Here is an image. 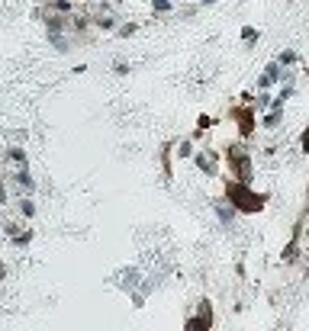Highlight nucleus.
Segmentation results:
<instances>
[{"instance_id":"nucleus-6","label":"nucleus","mask_w":309,"mask_h":331,"mask_svg":"<svg viewBox=\"0 0 309 331\" xmlns=\"http://www.w3.org/2000/svg\"><path fill=\"white\" fill-rule=\"evenodd\" d=\"M164 10H171V0H154V13H164Z\"/></svg>"},{"instance_id":"nucleus-7","label":"nucleus","mask_w":309,"mask_h":331,"mask_svg":"<svg viewBox=\"0 0 309 331\" xmlns=\"http://www.w3.org/2000/svg\"><path fill=\"white\" fill-rule=\"evenodd\" d=\"M10 158H13V161H20V164H23V161H26V154H23L20 148H13V151H10Z\"/></svg>"},{"instance_id":"nucleus-3","label":"nucleus","mask_w":309,"mask_h":331,"mask_svg":"<svg viewBox=\"0 0 309 331\" xmlns=\"http://www.w3.org/2000/svg\"><path fill=\"white\" fill-rule=\"evenodd\" d=\"M280 77V68L277 65H267V71H264V77H261V87H267V84H274Z\"/></svg>"},{"instance_id":"nucleus-9","label":"nucleus","mask_w":309,"mask_h":331,"mask_svg":"<svg viewBox=\"0 0 309 331\" xmlns=\"http://www.w3.org/2000/svg\"><path fill=\"white\" fill-rule=\"evenodd\" d=\"M0 203H7V193H4V187H0Z\"/></svg>"},{"instance_id":"nucleus-4","label":"nucleus","mask_w":309,"mask_h":331,"mask_svg":"<svg viewBox=\"0 0 309 331\" xmlns=\"http://www.w3.org/2000/svg\"><path fill=\"white\" fill-rule=\"evenodd\" d=\"M16 180L23 183V187H32V177H29V170H20V174H16Z\"/></svg>"},{"instance_id":"nucleus-2","label":"nucleus","mask_w":309,"mask_h":331,"mask_svg":"<svg viewBox=\"0 0 309 331\" xmlns=\"http://www.w3.org/2000/svg\"><path fill=\"white\" fill-rule=\"evenodd\" d=\"M232 164H235V170H239V180H252V161L248 158H242V154H232Z\"/></svg>"},{"instance_id":"nucleus-11","label":"nucleus","mask_w":309,"mask_h":331,"mask_svg":"<svg viewBox=\"0 0 309 331\" xmlns=\"http://www.w3.org/2000/svg\"><path fill=\"white\" fill-rule=\"evenodd\" d=\"M206 4H209V0H206Z\"/></svg>"},{"instance_id":"nucleus-8","label":"nucleus","mask_w":309,"mask_h":331,"mask_svg":"<svg viewBox=\"0 0 309 331\" xmlns=\"http://www.w3.org/2000/svg\"><path fill=\"white\" fill-rule=\"evenodd\" d=\"M303 148L309 151V129H306V135H303Z\"/></svg>"},{"instance_id":"nucleus-10","label":"nucleus","mask_w":309,"mask_h":331,"mask_svg":"<svg viewBox=\"0 0 309 331\" xmlns=\"http://www.w3.org/2000/svg\"><path fill=\"white\" fill-rule=\"evenodd\" d=\"M4 274H7V270H4V264H0V280H4Z\"/></svg>"},{"instance_id":"nucleus-1","label":"nucleus","mask_w":309,"mask_h":331,"mask_svg":"<svg viewBox=\"0 0 309 331\" xmlns=\"http://www.w3.org/2000/svg\"><path fill=\"white\" fill-rule=\"evenodd\" d=\"M229 200L239 206V209H248V212H258L261 206H264V200H261V196H255L252 190L239 187V183H232V187H229Z\"/></svg>"},{"instance_id":"nucleus-5","label":"nucleus","mask_w":309,"mask_h":331,"mask_svg":"<svg viewBox=\"0 0 309 331\" xmlns=\"http://www.w3.org/2000/svg\"><path fill=\"white\" fill-rule=\"evenodd\" d=\"M242 132H245V135L252 132V113H242Z\"/></svg>"}]
</instances>
